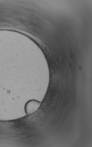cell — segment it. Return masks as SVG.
I'll return each instance as SVG.
<instances>
[{
  "label": "cell",
  "instance_id": "1",
  "mask_svg": "<svg viewBox=\"0 0 92 147\" xmlns=\"http://www.w3.org/2000/svg\"><path fill=\"white\" fill-rule=\"evenodd\" d=\"M41 102L35 100H32L28 101L26 105L27 113L31 114L35 112L40 107Z\"/></svg>",
  "mask_w": 92,
  "mask_h": 147
}]
</instances>
